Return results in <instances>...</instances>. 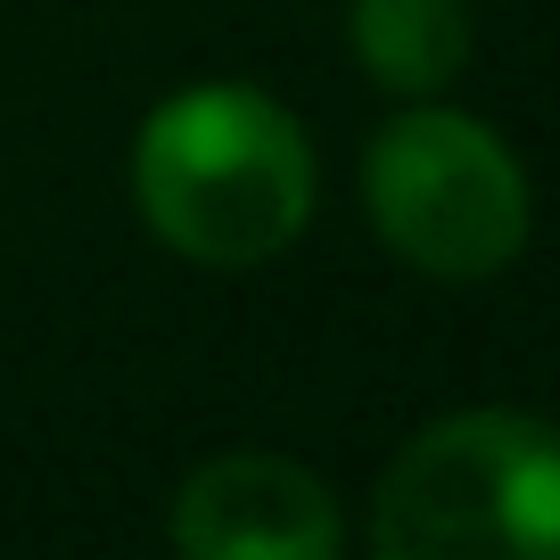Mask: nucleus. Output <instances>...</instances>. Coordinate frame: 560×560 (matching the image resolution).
Listing matches in <instances>:
<instances>
[{
    "label": "nucleus",
    "instance_id": "obj_1",
    "mask_svg": "<svg viewBox=\"0 0 560 560\" xmlns=\"http://www.w3.org/2000/svg\"><path fill=\"white\" fill-rule=\"evenodd\" d=\"M140 223L190 264H272L314 214V149L256 83H190L132 140Z\"/></svg>",
    "mask_w": 560,
    "mask_h": 560
},
{
    "label": "nucleus",
    "instance_id": "obj_2",
    "mask_svg": "<svg viewBox=\"0 0 560 560\" xmlns=\"http://www.w3.org/2000/svg\"><path fill=\"white\" fill-rule=\"evenodd\" d=\"M387 560H544L560 544V445L536 412L478 404L429 420L380 478Z\"/></svg>",
    "mask_w": 560,
    "mask_h": 560
},
{
    "label": "nucleus",
    "instance_id": "obj_3",
    "mask_svg": "<svg viewBox=\"0 0 560 560\" xmlns=\"http://www.w3.org/2000/svg\"><path fill=\"white\" fill-rule=\"evenodd\" d=\"M371 231L429 280H487L527 247L520 158L462 107H404L363 149Z\"/></svg>",
    "mask_w": 560,
    "mask_h": 560
},
{
    "label": "nucleus",
    "instance_id": "obj_4",
    "mask_svg": "<svg viewBox=\"0 0 560 560\" xmlns=\"http://www.w3.org/2000/svg\"><path fill=\"white\" fill-rule=\"evenodd\" d=\"M174 544L190 560H330L347 544L338 494L280 454H223L182 478Z\"/></svg>",
    "mask_w": 560,
    "mask_h": 560
},
{
    "label": "nucleus",
    "instance_id": "obj_5",
    "mask_svg": "<svg viewBox=\"0 0 560 560\" xmlns=\"http://www.w3.org/2000/svg\"><path fill=\"white\" fill-rule=\"evenodd\" d=\"M347 42L363 74L396 100H438L470 58V9L462 0H347Z\"/></svg>",
    "mask_w": 560,
    "mask_h": 560
}]
</instances>
